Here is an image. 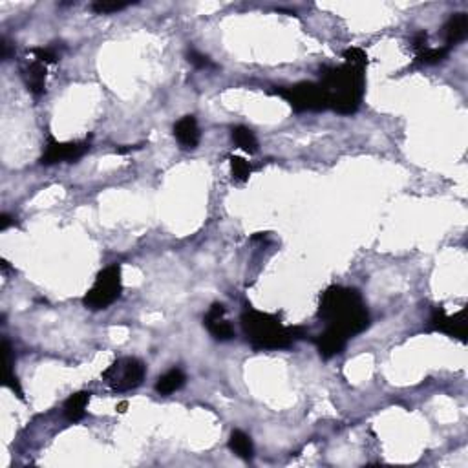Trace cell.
Instances as JSON below:
<instances>
[{"instance_id":"obj_14","label":"cell","mask_w":468,"mask_h":468,"mask_svg":"<svg viewBox=\"0 0 468 468\" xmlns=\"http://www.w3.org/2000/svg\"><path fill=\"white\" fill-rule=\"evenodd\" d=\"M90 392H77L74 395L68 397V401L64 402V417L71 423H77V421L83 419L86 416V406L90 402Z\"/></svg>"},{"instance_id":"obj_25","label":"cell","mask_w":468,"mask_h":468,"mask_svg":"<svg viewBox=\"0 0 468 468\" xmlns=\"http://www.w3.org/2000/svg\"><path fill=\"white\" fill-rule=\"evenodd\" d=\"M13 218L11 216H8V214H2V216H0V230H6L8 229L9 226H11V223H13Z\"/></svg>"},{"instance_id":"obj_10","label":"cell","mask_w":468,"mask_h":468,"mask_svg":"<svg viewBox=\"0 0 468 468\" xmlns=\"http://www.w3.org/2000/svg\"><path fill=\"white\" fill-rule=\"evenodd\" d=\"M174 136H176L177 143L183 146V148H196L199 145V139H201V132H199L198 121H196L194 115H183L182 119L174 124Z\"/></svg>"},{"instance_id":"obj_7","label":"cell","mask_w":468,"mask_h":468,"mask_svg":"<svg viewBox=\"0 0 468 468\" xmlns=\"http://www.w3.org/2000/svg\"><path fill=\"white\" fill-rule=\"evenodd\" d=\"M90 151V141H71V143H59L53 136L48 137L45 154L40 158L42 165H55L62 161H77Z\"/></svg>"},{"instance_id":"obj_3","label":"cell","mask_w":468,"mask_h":468,"mask_svg":"<svg viewBox=\"0 0 468 468\" xmlns=\"http://www.w3.org/2000/svg\"><path fill=\"white\" fill-rule=\"evenodd\" d=\"M242 329L257 351L264 349H287L296 340L305 337L304 327H286L279 317L262 313L257 310H247L242 313Z\"/></svg>"},{"instance_id":"obj_16","label":"cell","mask_w":468,"mask_h":468,"mask_svg":"<svg viewBox=\"0 0 468 468\" xmlns=\"http://www.w3.org/2000/svg\"><path fill=\"white\" fill-rule=\"evenodd\" d=\"M229 448L234 454L242 457L245 461H251L255 457V445H252V439L249 438L247 433L242 432V430H233L229 438Z\"/></svg>"},{"instance_id":"obj_8","label":"cell","mask_w":468,"mask_h":468,"mask_svg":"<svg viewBox=\"0 0 468 468\" xmlns=\"http://www.w3.org/2000/svg\"><path fill=\"white\" fill-rule=\"evenodd\" d=\"M430 329L446 333L461 342H467V310L463 308L454 317H448L445 308H435L430 317Z\"/></svg>"},{"instance_id":"obj_2","label":"cell","mask_w":468,"mask_h":468,"mask_svg":"<svg viewBox=\"0 0 468 468\" xmlns=\"http://www.w3.org/2000/svg\"><path fill=\"white\" fill-rule=\"evenodd\" d=\"M364 70L344 62L342 66L324 68L320 84L327 93L329 110L340 115H351L358 110L364 95Z\"/></svg>"},{"instance_id":"obj_20","label":"cell","mask_w":468,"mask_h":468,"mask_svg":"<svg viewBox=\"0 0 468 468\" xmlns=\"http://www.w3.org/2000/svg\"><path fill=\"white\" fill-rule=\"evenodd\" d=\"M130 4H132V2H93L92 11H95L98 15H108L129 8Z\"/></svg>"},{"instance_id":"obj_9","label":"cell","mask_w":468,"mask_h":468,"mask_svg":"<svg viewBox=\"0 0 468 468\" xmlns=\"http://www.w3.org/2000/svg\"><path fill=\"white\" fill-rule=\"evenodd\" d=\"M226 305L212 304L204 318V324L209 329V333L216 340H220V342H227V340L234 339V327L226 320Z\"/></svg>"},{"instance_id":"obj_19","label":"cell","mask_w":468,"mask_h":468,"mask_svg":"<svg viewBox=\"0 0 468 468\" xmlns=\"http://www.w3.org/2000/svg\"><path fill=\"white\" fill-rule=\"evenodd\" d=\"M230 172H233L234 180H238V182H247L249 176H251L252 168L251 163H247L243 158H238V156H233L230 158Z\"/></svg>"},{"instance_id":"obj_18","label":"cell","mask_w":468,"mask_h":468,"mask_svg":"<svg viewBox=\"0 0 468 468\" xmlns=\"http://www.w3.org/2000/svg\"><path fill=\"white\" fill-rule=\"evenodd\" d=\"M448 53H450V48H446V46H441V48H426L424 52L417 53L416 61L419 62V64H439V62H443L448 57Z\"/></svg>"},{"instance_id":"obj_21","label":"cell","mask_w":468,"mask_h":468,"mask_svg":"<svg viewBox=\"0 0 468 468\" xmlns=\"http://www.w3.org/2000/svg\"><path fill=\"white\" fill-rule=\"evenodd\" d=\"M344 59L349 64H357V66H368V55L364 49L361 48H349L344 52Z\"/></svg>"},{"instance_id":"obj_22","label":"cell","mask_w":468,"mask_h":468,"mask_svg":"<svg viewBox=\"0 0 468 468\" xmlns=\"http://www.w3.org/2000/svg\"><path fill=\"white\" fill-rule=\"evenodd\" d=\"M187 59H189L190 64H194L196 68H212V66H214V62H212L211 59L207 57V55L196 52V49H189V52H187Z\"/></svg>"},{"instance_id":"obj_1","label":"cell","mask_w":468,"mask_h":468,"mask_svg":"<svg viewBox=\"0 0 468 468\" xmlns=\"http://www.w3.org/2000/svg\"><path fill=\"white\" fill-rule=\"evenodd\" d=\"M318 318H322L326 327L337 329L348 339L363 333L370 326V313L357 289L342 286L327 287L320 296Z\"/></svg>"},{"instance_id":"obj_24","label":"cell","mask_w":468,"mask_h":468,"mask_svg":"<svg viewBox=\"0 0 468 468\" xmlns=\"http://www.w3.org/2000/svg\"><path fill=\"white\" fill-rule=\"evenodd\" d=\"M426 48H428V33L426 31H417L414 39H411V49L416 53H421Z\"/></svg>"},{"instance_id":"obj_11","label":"cell","mask_w":468,"mask_h":468,"mask_svg":"<svg viewBox=\"0 0 468 468\" xmlns=\"http://www.w3.org/2000/svg\"><path fill=\"white\" fill-rule=\"evenodd\" d=\"M348 340V337L342 335V333L337 332V329L326 327V332L320 333V335L315 339V344H317L318 351H320V355H322L324 358H332L344 351Z\"/></svg>"},{"instance_id":"obj_15","label":"cell","mask_w":468,"mask_h":468,"mask_svg":"<svg viewBox=\"0 0 468 468\" xmlns=\"http://www.w3.org/2000/svg\"><path fill=\"white\" fill-rule=\"evenodd\" d=\"M187 382L185 371L180 370V368H172L168 370L165 375H161L156 382V392L161 393V395H170V393L182 390Z\"/></svg>"},{"instance_id":"obj_13","label":"cell","mask_w":468,"mask_h":468,"mask_svg":"<svg viewBox=\"0 0 468 468\" xmlns=\"http://www.w3.org/2000/svg\"><path fill=\"white\" fill-rule=\"evenodd\" d=\"M468 33V15L467 13H454L448 23L445 24V40L446 48H454L457 42L467 37Z\"/></svg>"},{"instance_id":"obj_6","label":"cell","mask_w":468,"mask_h":468,"mask_svg":"<svg viewBox=\"0 0 468 468\" xmlns=\"http://www.w3.org/2000/svg\"><path fill=\"white\" fill-rule=\"evenodd\" d=\"M146 366L136 357L117 358L103 371V380L115 393H124L143 385Z\"/></svg>"},{"instance_id":"obj_26","label":"cell","mask_w":468,"mask_h":468,"mask_svg":"<svg viewBox=\"0 0 468 468\" xmlns=\"http://www.w3.org/2000/svg\"><path fill=\"white\" fill-rule=\"evenodd\" d=\"M124 408H127V402H121V404H119V411H124Z\"/></svg>"},{"instance_id":"obj_4","label":"cell","mask_w":468,"mask_h":468,"mask_svg":"<svg viewBox=\"0 0 468 468\" xmlns=\"http://www.w3.org/2000/svg\"><path fill=\"white\" fill-rule=\"evenodd\" d=\"M279 98L286 99L296 112H322L329 108L327 93L320 83H296L293 86H280L273 90Z\"/></svg>"},{"instance_id":"obj_5","label":"cell","mask_w":468,"mask_h":468,"mask_svg":"<svg viewBox=\"0 0 468 468\" xmlns=\"http://www.w3.org/2000/svg\"><path fill=\"white\" fill-rule=\"evenodd\" d=\"M123 283H121V267L117 264L108 265L98 274V279L90 287L88 293L84 295L83 304L92 311L106 310L108 305L114 304L121 295Z\"/></svg>"},{"instance_id":"obj_17","label":"cell","mask_w":468,"mask_h":468,"mask_svg":"<svg viewBox=\"0 0 468 468\" xmlns=\"http://www.w3.org/2000/svg\"><path fill=\"white\" fill-rule=\"evenodd\" d=\"M233 141L242 148V151L249 152V154H255L258 152V139L257 136L252 134V130H249L247 127H234L233 129Z\"/></svg>"},{"instance_id":"obj_12","label":"cell","mask_w":468,"mask_h":468,"mask_svg":"<svg viewBox=\"0 0 468 468\" xmlns=\"http://www.w3.org/2000/svg\"><path fill=\"white\" fill-rule=\"evenodd\" d=\"M23 79L33 95H40L46 90V64L40 61L30 62L23 68Z\"/></svg>"},{"instance_id":"obj_23","label":"cell","mask_w":468,"mask_h":468,"mask_svg":"<svg viewBox=\"0 0 468 468\" xmlns=\"http://www.w3.org/2000/svg\"><path fill=\"white\" fill-rule=\"evenodd\" d=\"M33 55H35L37 61L45 62V64H53L59 59L57 52L53 48H35L33 49Z\"/></svg>"}]
</instances>
